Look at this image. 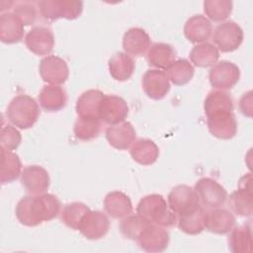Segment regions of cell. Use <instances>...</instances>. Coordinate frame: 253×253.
Listing matches in <instances>:
<instances>
[{"mask_svg":"<svg viewBox=\"0 0 253 253\" xmlns=\"http://www.w3.org/2000/svg\"><path fill=\"white\" fill-rule=\"evenodd\" d=\"M204 111L208 128L213 136L230 139L236 134L237 123L230 94L223 90L211 91L204 102Z\"/></svg>","mask_w":253,"mask_h":253,"instance_id":"1","label":"cell"},{"mask_svg":"<svg viewBox=\"0 0 253 253\" xmlns=\"http://www.w3.org/2000/svg\"><path fill=\"white\" fill-rule=\"evenodd\" d=\"M61 204L52 194L25 196L17 204L15 213L21 224L37 226L43 221L56 217L60 211Z\"/></svg>","mask_w":253,"mask_h":253,"instance_id":"2","label":"cell"},{"mask_svg":"<svg viewBox=\"0 0 253 253\" xmlns=\"http://www.w3.org/2000/svg\"><path fill=\"white\" fill-rule=\"evenodd\" d=\"M136 211L152 223L162 227H171L177 223L176 213L170 209L164 197L159 194L143 197L137 204Z\"/></svg>","mask_w":253,"mask_h":253,"instance_id":"3","label":"cell"},{"mask_svg":"<svg viewBox=\"0 0 253 253\" xmlns=\"http://www.w3.org/2000/svg\"><path fill=\"white\" fill-rule=\"evenodd\" d=\"M7 119L21 129L32 127L40 117V107L36 100L29 95L15 96L8 105Z\"/></svg>","mask_w":253,"mask_h":253,"instance_id":"4","label":"cell"},{"mask_svg":"<svg viewBox=\"0 0 253 253\" xmlns=\"http://www.w3.org/2000/svg\"><path fill=\"white\" fill-rule=\"evenodd\" d=\"M37 4L42 17L50 22L60 18L74 20L83 11V2L78 0H42Z\"/></svg>","mask_w":253,"mask_h":253,"instance_id":"5","label":"cell"},{"mask_svg":"<svg viewBox=\"0 0 253 253\" xmlns=\"http://www.w3.org/2000/svg\"><path fill=\"white\" fill-rule=\"evenodd\" d=\"M194 190L200 205L205 208H220L228 198L226 190L218 182L210 177L199 179L195 184Z\"/></svg>","mask_w":253,"mask_h":253,"instance_id":"6","label":"cell"},{"mask_svg":"<svg viewBox=\"0 0 253 253\" xmlns=\"http://www.w3.org/2000/svg\"><path fill=\"white\" fill-rule=\"evenodd\" d=\"M243 38V30L233 21H226L217 25L212 36L213 42L218 47L217 49L223 52H231L237 49L242 43Z\"/></svg>","mask_w":253,"mask_h":253,"instance_id":"7","label":"cell"},{"mask_svg":"<svg viewBox=\"0 0 253 253\" xmlns=\"http://www.w3.org/2000/svg\"><path fill=\"white\" fill-rule=\"evenodd\" d=\"M240 78L239 67L228 60H221L211 66L209 72L211 85L218 90L231 89Z\"/></svg>","mask_w":253,"mask_h":253,"instance_id":"8","label":"cell"},{"mask_svg":"<svg viewBox=\"0 0 253 253\" xmlns=\"http://www.w3.org/2000/svg\"><path fill=\"white\" fill-rule=\"evenodd\" d=\"M252 193V175L247 173L238 183V188L229 196V206L238 215L250 216L253 208Z\"/></svg>","mask_w":253,"mask_h":253,"instance_id":"9","label":"cell"},{"mask_svg":"<svg viewBox=\"0 0 253 253\" xmlns=\"http://www.w3.org/2000/svg\"><path fill=\"white\" fill-rule=\"evenodd\" d=\"M128 116V106L125 99L116 95H104L99 106V118L110 126L125 122Z\"/></svg>","mask_w":253,"mask_h":253,"instance_id":"10","label":"cell"},{"mask_svg":"<svg viewBox=\"0 0 253 253\" xmlns=\"http://www.w3.org/2000/svg\"><path fill=\"white\" fill-rule=\"evenodd\" d=\"M42 79L51 85L63 84L69 76V68L66 61L57 55L43 57L39 65Z\"/></svg>","mask_w":253,"mask_h":253,"instance_id":"11","label":"cell"},{"mask_svg":"<svg viewBox=\"0 0 253 253\" xmlns=\"http://www.w3.org/2000/svg\"><path fill=\"white\" fill-rule=\"evenodd\" d=\"M21 184L31 195L43 194L50 184L48 172L40 165H29L21 173Z\"/></svg>","mask_w":253,"mask_h":253,"instance_id":"12","label":"cell"},{"mask_svg":"<svg viewBox=\"0 0 253 253\" xmlns=\"http://www.w3.org/2000/svg\"><path fill=\"white\" fill-rule=\"evenodd\" d=\"M110 229L109 217L100 211H89L83 216L78 230L87 239L97 240L104 237Z\"/></svg>","mask_w":253,"mask_h":253,"instance_id":"13","label":"cell"},{"mask_svg":"<svg viewBox=\"0 0 253 253\" xmlns=\"http://www.w3.org/2000/svg\"><path fill=\"white\" fill-rule=\"evenodd\" d=\"M25 43L30 51L37 55H46L54 46V36L52 31L43 26L32 28L25 36Z\"/></svg>","mask_w":253,"mask_h":253,"instance_id":"14","label":"cell"},{"mask_svg":"<svg viewBox=\"0 0 253 253\" xmlns=\"http://www.w3.org/2000/svg\"><path fill=\"white\" fill-rule=\"evenodd\" d=\"M169 232L154 223L146 227L136 239L138 246L146 252H162L169 244Z\"/></svg>","mask_w":253,"mask_h":253,"instance_id":"15","label":"cell"},{"mask_svg":"<svg viewBox=\"0 0 253 253\" xmlns=\"http://www.w3.org/2000/svg\"><path fill=\"white\" fill-rule=\"evenodd\" d=\"M142 88L147 97L153 100L163 99L170 90L167 73L160 69H148L142 76Z\"/></svg>","mask_w":253,"mask_h":253,"instance_id":"16","label":"cell"},{"mask_svg":"<svg viewBox=\"0 0 253 253\" xmlns=\"http://www.w3.org/2000/svg\"><path fill=\"white\" fill-rule=\"evenodd\" d=\"M235 225V217L231 211L226 209L214 208L205 211L204 226L215 234H226Z\"/></svg>","mask_w":253,"mask_h":253,"instance_id":"17","label":"cell"},{"mask_svg":"<svg viewBox=\"0 0 253 253\" xmlns=\"http://www.w3.org/2000/svg\"><path fill=\"white\" fill-rule=\"evenodd\" d=\"M170 209L179 215L200 205L195 190L188 185H177L168 195Z\"/></svg>","mask_w":253,"mask_h":253,"instance_id":"18","label":"cell"},{"mask_svg":"<svg viewBox=\"0 0 253 253\" xmlns=\"http://www.w3.org/2000/svg\"><path fill=\"white\" fill-rule=\"evenodd\" d=\"M136 132L129 122L110 126L106 129V138L111 146L119 150L127 149L135 141Z\"/></svg>","mask_w":253,"mask_h":253,"instance_id":"19","label":"cell"},{"mask_svg":"<svg viewBox=\"0 0 253 253\" xmlns=\"http://www.w3.org/2000/svg\"><path fill=\"white\" fill-rule=\"evenodd\" d=\"M150 43V37L142 28H130L123 37V48L127 54L142 55L149 49Z\"/></svg>","mask_w":253,"mask_h":253,"instance_id":"20","label":"cell"},{"mask_svg":"<svg viewBox=\"0 0 253 253\" xmlns=\"http://www.w3.org/2000/svg\"><path fill=\"white\" fill-rule=\"evenodd\" d=\"M212 25L204 15H194L187 20L184 26V35L192 42H206L211 35Z\"/></svg>","mask_w":253,"mask_h":253,"instance_id":"21","label":"cell"},{"mask_svg":"<svg viewBox=\"0 0 253 253\" xmlns=\"http://www.w3.org/2000/svg\"><path fill=\"white\" fill-rule=\"evenodd\" d=\"M24 36V24L13 12L2 13L0 16V40L5 43L20 42Z\"/></svg>","mask_w":253,"mask_h":253,"instance_id":"22","label":"cell"},{"mask_svg":"<svg viewBox=\"0 0 253 253\" xmlns=\"http://www.w3.org/2000/svg\"><path fill=\"white\" fill-rule=\"evenodd\" d=\"M104 93L97 89H90L83 92L76 101L75 110L80 118L100 119L99 106Z\"/></svg>","mask_w":253,"mask_h":253,"instance_id":"23","label":"cell"},{"mask_svg":"<svg viewBox=\"0 0 253 253\" xmlns=\"http://www.w3.org/2000/svg\"><path fill=\"white\" fill-rule=\"evenodd\" d=\"M104 209L110 216L124 218L132 211V204L126 194L121 191H113L106 195Z\"/></svg>","mask_w":253,"mask_h":253,"instance_id":"24","label":"cell"},{"mask_svg":"<svg viewBox=\"0 0 253 253\" xmlns=\"http://www.w3.org/2000/svg\"><path fill=\"white\" fill-rule=\"evenodd\" d=\"M41 107L47 112H57L63 109L67 102L65 90L59 85H44L39 94Z\"/></svg>","mask_w":253,"mask_h":253,"instance_id":"25","label":"cell"},{"mask_svg":"<svg viewBox=\"0 0 253 253\" xmlns=\"http://www.w3.org/2000/svg\"><path fill=\"white\" fill-rule=\"evenodd\" d=\"M148 64L156 69H167L176 58L175 48L166 42L153 43L146 55Z\"/></svg>","mask_w":253,"mask_h":253,"instance_id":"26","label":"cell"},{"mask_svg":"<svg viewBox=\"0 0 253 253\" xmlns=\"http://www.w3.org/2000/svg\"><path fill=\"white\" fill-rule=\"evenodd\" d=\"M108 67L111 76L118 81L129 79L134 71L135 63L133 58L126 52H116L108 60Z\"/></svg>","mask_w":253,"mask_h":253,"instance_id":"27","label":"cell"},{"mask_svg":"<svg viewBox=\"0 0 253 253\" xmlns=\"http://www.w3.org/2000/svg\"><path fill=\"white\" fill-rule=\"evenodd\" d=\"M205 209L199 205L192 210L177 215V225L185 233L196 235L201 233L204 229Z\"/></svg>","mask_w":253,"mask_h":253,"instance_id":"28","label":"cell"},{"mask_svg":"<svg viewBox=\"0 0 253 253\" xmlns=\"http://www.w3.org/2000/svg\"><path fill=\"white\" fill-rule=\"evenodd\" d=\"M129 153L132 159L138 164L150 165L157 160L159 156V148L153 140L139 138L131 144Z\"/></svg>","mask_w":253,"mask_h":253,"instance_id":"29","label":"cell"},{"mask_svg":"<svg viewBox=\"0 0 253 253\" xmlns=\"http://www.w3.org/2000/svg\"><path fill=\"white\" fill-rule=\"evenodd\" d=\"M22 173V163L18 154L1 147L0 181L7 184L15 181Z\"/></svg>","mask_w":253,"mask_h":253,"instance_id":"30","label":"cell"},{"mask_svg":"<svg viewBox=\"0 0 253 253\" xmlns=\"http://www.w3.org/2000/svg\"><path fill=\"white\" fill-rule=\"evenodd\" d=\"M229 250L233 253L252 252V232L250 223L233 227L228 238Z\"/></svg>","mask_w":253,"mask_h":253,"instance_id":"31","label":"cell"},{"mask_svg":"<svg viewBox=\"0 0 253 253\" xmlns=\"http://www.w3.org/2000/svg\"><path fill=\"white\" fill-rule=\"evenodd\" d=\"M219 58L217 47L211 42H202L195 45L190 51L191 61L198 67L212 66Z\"/></svg>","mask_w":253,"mask_h":253,"instance_id":"32","label":"cell"},{"mask_svg":"<svg viewBox=\"0 0 253 253\" xmlns=\"http://www.w3.org/2000/svg\"><path fill=\"white\" fill-rule=\"evenodd\" d=\"M150 224L152 222L139 213L127 215L120 222V231L126 238L136 241L141 232Z\"/></svg>","mask_w":253,"mask_h":253,"instance_id":"33","label":"cell"},{"mask_svg":"<svg viewBox=\"0 0 253 253\" xmlns=\"http://www.w3.org/2000/svg\"><path fill=\"white\" fill-rule=\"evenodd\" d=\"M166 70L169 80L177 86H182L190 82L195 73L194 66L185 58L174 61Z\"/></svg>","mask_w":253,"mask_h":253,"instance_id":"34","label":"cell"},{"mask_svg":"<svg viewBox=\"0 0 253 253\" xmlns=\"http://www.w3.org/2000/svg\"><path fill=\"white\" fill-rule=\"evenodd\" d=\"M89 211L90 209L85 204L73 202L63 207L60 212V219L67 227L78 230L83 216Z\"/></svg>","mask_w":253,"mask_h":253,"instance_id":"35","label":"cell"},{"mask_svg":"<svg viewBox=\"0 0 253 253\" xmlns=\"http://www.w3.org/2000/svg\"><path fill=\"white\" fill-rule=\"evenodd\" d=\"M102 121L100 119H88L78 117L73 127L75 136L80 140H91L96 138L101 131Z\"/></svg>","mask_w":253,"mask_h":253,"instance_id":"36","label":"cell"},{"mask_svg":"<svg viewBox=\"0 0 253 253\" xmlns=\"http://www.w3.org/2000/svg\"><path fill=\"white\" fill-rule=\"evenodd\" d=\"M233 3L230 0H206L204 11L209 19L213 22H221L229 17Z\"/></svg>","mask_w":253,"mask_h":253,"instance_id":"37","label":"cell"},{"mask_svg":"<svg viewBox=\"0 0 253 253\" xmlns=\"http://www.w3.org/2000/svg\"><path fill=\"white\" fill-rule=\"evenodd\" d=\"M1 147L7 150H15L18 148L22 141V135L20 131L11 125H5L1 128L0 133Z\"/></svg>","mask_w":253,"mask_h":253,"instance_id":"38","label":"cell"},{"mask_svg":"<svg viewBox=\"0 0 253 253\" xmlns=\"http://www.w3.org/2000/svg\"><path fill=\"white\" fill-rule=\"evenodd\" d=\"M13 13L18 16L24 26H30L37 19V7L34 2L22 1L16 3L13 8Z\"/></svg>","mask_w":253,"mask_h":253,"instance_id":"39","label":"cell"},{"mask_svg":"<svg viewBox=\"0 0 253 253\" xmlns=\"http://www.w3.org/2000/svg\"><path fill=\"white\" fill-rule=\"evenodd\" d=\"M239 109L244 116L252 117V91L243 94L239 101Z\"/></svg>","mask_w":253,"mask_h":253,"instance_id":"40","label":"cell"}]
</instances>
